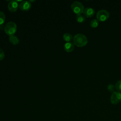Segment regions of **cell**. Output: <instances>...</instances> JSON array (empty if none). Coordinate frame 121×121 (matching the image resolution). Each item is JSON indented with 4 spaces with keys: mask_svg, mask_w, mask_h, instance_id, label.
<instances>
[{
    "mask_svg": "<svg viewBox=\"0 0 121 121\" xmlns=\"http://www.w3.org/2000/svg\"><path fill=\"white\" fill-rule=\"evenodd\" d=\"M73 43L78 47H83L85 46L88 42L86 36L82 34H77L74 35L73 38Z\"/></svg>",
    "mask_w": 121,
    "mask_h": 121,
    "instance_id": "obj_1",
    "label": "cell"
},
{
    "mask_svg": "<svg viewBox=\"0 0 121 121\" xmlns=\"http://www.w3.org/2000/svg\"><path fill=\"white\" fill-rule=\"evenodd\" d=\"M17 29V24L13 21L8 22L5 26L4 31L9 36L13 35L16 33Z\"/></svg>",
    "mask_w": 121,
    "mask_h": 121,
    "instance_id": "obj_2",
    "label": "cell"
},
{
    "mask_svg": "<svg viewBox=\"0 0 121 121\" xmlns=\"http://www.w3.org/2000/svg\"><path fill=\"white\" fill-rule=\"evenodd\" d=\"M71 8L73 12L77 15L82 13L85 9L83 4L78 1H74L71 5Z\"/></svg>",
    "mask_w": 121,
    "mask_h": 121,
    "instance_id": "obj_3",
    "label": "cell"
},
{
    "mask_svg": "<svg viewBox=\"0 0 121 121\" xmlns=\"http://www.w3.org/2000/svg\"><path fill=\"white\" fill-rule=\"evenodd\" d=\"M110 17V13L106 9H100L96 13V18L99 21H105Z\"/></svg>",
    "mask_w": 121,
    "mask_h": 121,
    "instance_id": "obj_4",
    "label": "cell"
},
{
    "mask_svg": "<svg viewBox=\"0 0 121 121\" xmlns=\"http://www.w3.org/2000/svg\"><path fill=\"white\" fill-rule=\"evenodd\" d=\"M110 101L112 104H117L121 102V92L119 91H114L112 93Z\"/></svg>",
    "mask_w": 121,
    "mask_h": 121,
    "instance_id": "obj_5",
    "label": "cell"
},
{
    "mask_svg": "<svg viewBox=\"0 0 121 121\" xmlns=\"http://www.w3.org/2000/svg\"><path fill=\"white\" fill-rule=\"evenodd\" d=\"M19 8L23 11H26L29 10L31 7V3L29 1L22 0L19 4Z\"/></svg>",
    "mask_w": 121,
    "mask_h": 121,
    "instance_id": "obj_6",
    "label": "cell"
},
{
    "mask_svg": "<svg viewBox=\"0 0 121 121\" xmlns=\"http://www.w3.org/2000/svg\"><path fill=\"white\" fill-rule=\"evenodd\" d=\"M18 6L17 0H11L8 4V8L9 11L14 12L17 9Z\"/></svg>",
    "mask_w": 121,
    "mask_h": 121,
    "instance_id": "obj_7",
    "label": "cell"
},
{
    "mask_svg": "<svg viewBox=\"0 0 121 121\" xmlns=\"http://www.w3.org/2000/svg\"><path fill=\"white\" fill-rule=\"evenodd\" d=\"M84 16L86 17H93L95 13V10L92 7H87L85 8L83 11Z\"/></svg>",
    "mask_w": 121,
    "mask_h": 121,
    "instance_id": "obj_8",
    "label": "cell"
},
{
    "mask_svg": "<svg viewBox=\"0 0 121 121\" xmlns=\"http://www.w3.org/2000/svg\"><path fill=\"white\" fill-rule=\"evenodd\" d=\"M64 49L66 52H71L73 51L74 49V44L73 43L71 42H67L64 44Z\"/></svg>",
    "mask_w": 121,
    "mask_h": 121,
    "instance_id": "obj_9",
    "label": "cell"
},
{
    "mask_svg": "<svg viewBox=\"0 0 121 121\" xmlns=\"http://www.w3.org/2000/svg\"><path fill=\"white\" fill-rule=\"evenodd\" d=\"M9 41L13 45H16L18 44L19 42V40L17 36L13 35L9 36Z\"/></svg>",
    "mask_w": 121,
    "mask_h": 121,
    "instance_id": "obj_10",
    "label": "cell"
},
{
    "mask_svg": "<svg viewBox=\"0 0 121 121\" xmlns=\"http://www.w3.org/2000/svg\"><path fill=\"white\" fill-rule=\"evenodd\" d=\"M63 39L67 42H70L73 38L72 35L68 33H66L64 34L63 35Z\"/></svg>",
    "mask_w": 121,
    "mask_h": 121,
    "instance_id": "obj_11",
    "label": "cell"
},
{
    "mask_svg": "<svg viewBox=\"0 0 121 121\" xmlns=\"http://www.w3.org/2000/svg\"><path fill=\"white\" fill-rule=\"evenodd\" d=\"M76 18L77 21L79 23H83L86 21L85 17L84 15H82L81 14L77 15Z\"/></svg>",
    "mask_w": 121,
    "mask_h": 121,
    "instance_id": "obj_12",
    "label": "cell"
},
{
    "mask_svg": "<svg viewBox=\"0 0 121 121\" xmlns=\"http://www.w3.org/2000/svg\"><path fill=\"white\" fill-rule=\"evenodd\" d=\"M99 25V21L97 19H94L90 22V26L92 28H96Z\"/></svg>",
    "mask_w": 121,
    "mask_h": 121,
    "instance_id": "obj_13",
    "label": "cell"
},
{
    "mask_svg": "<svg viewBox=\"0 0 121 121\" xmlns=\"http://www.w3.org/2000/svg\"><path fill=\"white\" fill-rule=\"evenodd\" d=\"M5 18L6 17L4 13L2 11H0V25L3 24L5 21Z\"/></svg>",
    "mask_w": 121,
    "mask_h": 121,
    "instance_id": "obj_14",
    "label": "cell"
},
{
    "mask_svg": "<svg viewBox=\"0 0 121 121\" xmlns=\"http://www.w3.org/2000/svg\"><path fill=\"white\" fill-rule=\"evenodd\" d=\"M107 89L108 90V91L110 92H112L113 93V92L115 91V89H116L115 88V86L114 85L112 84H109L107 86Z\"/></svg>",
    "mask_w": 121,
    "mask_h": 121,
    "instance_id": "obj_15",
    "label": "cell"
},
{
    "mask_svg": "<svg viewBox=\"0 0 121 121\" xmlns=\"http://www.w3.org/2000/svg\"><path fill=\"white\" fill-rule=\"evenodd\" d=\"M115 88L118 90V91H121V79L118 80L115 83Z\"/></svg>",
    "mask_w": 121,
    "mask_h": 121,
    "instance_id": "obj_16",
    "label": "cell"
},
{
    "mask_svg": "<svg viewBox=\"0 0 121 121\" xmlns=\"http://www.w3.org/2000/svg\"><path fill=\"white\" fill-rule=\"evenodd\" d=\"M5 58V53L3 50L0 48V60H3Z\"/></svg>",
    "mask_w": 121,
    "mask_h": 121,
    "instance_id": "obj_17",
    "label": "cell"
},
{
    "mask_svg": "<svg viewBox=\"0 0 121 121\" xmlns=\"http://www.w3.org/2000/svg\"><path fill=\"white\" fill-rule=\"evenodd\" d=\"M4 27H5V26L3 25V24L0 25V30L4 29Z\"/></svg>",
    "mask_w": 121,
    "mask_h": 121,
    "instance_id": "obj_18",
    "label": "cell"
}]
</instances>
